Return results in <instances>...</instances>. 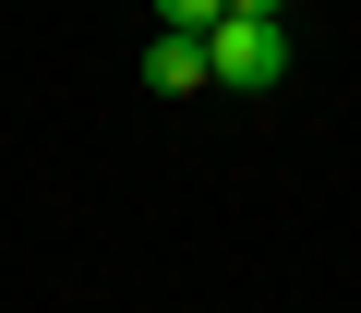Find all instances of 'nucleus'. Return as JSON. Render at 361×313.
Instances as JSON below:
<instances>
[{"mask_svg":"<svg viewBox=\"0 0 361 313\" xmlns=\"http://www.w3.org/2000/svg\"><path fill=\"white\" fill-rule=\"evenodd\" d=\"M145 85H157V97H193V85H205V37L157 25V49H145Z\"/></svg>","mask_w":361,"mask_h":313,"instance_id":"obj_2","label":"nucleus"},{"mask_svg":"<svg viewBox=\"0 0 361 313\" xmlns=\"http://www.w3.org/2000/svg\"><path fill=\"white\" fill-rule=\"evenodd\" d=\"M205 85H229V97H265V85H289V25L217 13V25H205Z\"/></svg>","mask_w":361,"mask_h":313,"instance_id":"obj_1","label":"nucleus"},{"mask_svg":"<svg viewBox=\"0 0 361 313\" xmlns=\"http://www.w3.org/2000/svg\"><path fill=\"white\" fill-rule=\"evenodd\" d=\"M229 13H253V25H289V0H229Z\"/></svg>","mask_w":361,"mask_h":313,"instance_id":"obj_4","label":"nucleus"},{"mask_svg":"<svg viewBox=\"0 0 361 313\" xmlns=\"http://www.w3.org/2000/svg\"><path fill=\"white\" fill-rule=\"evenodd\" d=\"M217 13H229V0H157V25H180V37H205Z\"/></svg>","mask_w":361,"mask_h":313,"instance_id":"obj_3","label":"nucleus"}]
</instances>
